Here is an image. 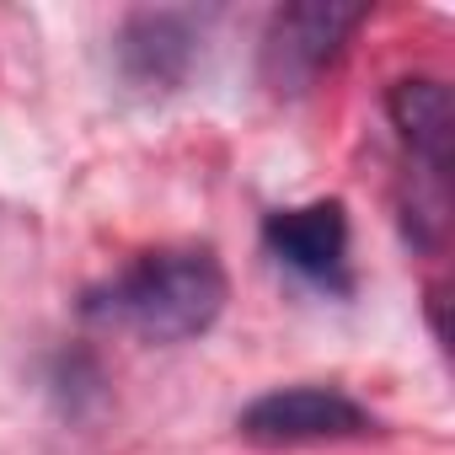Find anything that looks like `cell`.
I'll return each instance as SVG.
<instances>
[{
	"label": "cell",
	"mask_w": 455,
	"mask_h": 455,
	"mask_svg": "<svg viewBox=\"0 0 455 455\" xmlns=\"http://www.w3.org/2000/svg\"><path fill=\"white\" fill-rule=\"evenodd\" d=\"M220 306H225L220 263L198 247H166L124 268L92 311L150 343H188L204 327H214Z\"/></svg>",
	"instance_id": "obj_1"
},
{
	"label": "cell",
	"mask_w": 455,
	"mask_h": 455,
	"mask_svg": "<svg viewBox=\"0 0 455 455\" xmlns=\"http://www.w3.org/2000/svg\"><path fill=\"white\" fill-rule=\"evenodd\" d=\"M364 22V6H332V0H306V6H284L268 28L263 44V76L279 97L306 92L354 38Z\"/></svg>",
	"instance_id": "obj_2"
},
{
	"label": "cell",
	"mask_w": 455,
	"mask_h": 455,
	"mask_svg": "<svg viewBox=\"0 0 455 455\" xmlns=\"http://www.w3.org/2000/svg\"><path fill=\"white\" fill-rule=\"evenodd\" d=\"M370 412L332 391V386H290V391H268L242 412V434L258 444H311V439H348L364 434Z\"/></svg>",
	"instance_id": "obj_3"
},
{
	"label": "cell",
	"mask_w": 455,
	"mask_h": 455,
	"mask_svg": "<svg viewBox=\"0 0 455 455\" xmlns=\"http://www.w3.org/2000/svg\"><path fill=\"white\" fill-rule=\"evenodd\" d=\"M263 242H268V252H274L284 268H295L300 279L343 290V268H348V214H343L338 198L268 214Z\"/></svg>",
	"instance_id": "obj_4"
},
{
	"label": "cell",
	"mask_w": 455,
	"mask_h": 455,
	"mask_svg": "<svg viewBox=\"0 0 455 455\" xmlns=\"http://www.w3.org/2000/svg\"><path fill=\"white\" fill-rule=\"evenodd\" d=\"M386 108H391L396 134H402V140H407V150H412V172H418V177H450L455 108H450L444 81L407 76V81H396V86H391Z\"/></svg>",
	"instance_id": "obj_5"
},
{
	"label": "cell",
	"mask_w": 455,
	"mask_h": 455,
	"mask_svg": "<svg viewBox=\"0 0 455 455\" xmlns=\"http://www.w3.org/2000/svg\"><path fill=\"white\" fill-rule=\"evenodd\" d=\"M118 54H124V70L140 86H172V81H182V70L193 60V38L177 17L140 12V17H129Z\"/></svg>",
	"instance_id": "obj_6"
}]
</instances>
